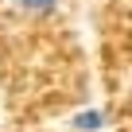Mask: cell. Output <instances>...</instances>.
<instances>
[{
  "instance_id": "cell-1",
  "label": "cell",
  "mask_w": 132,
  "mask_h": 132,
  "mask_svg": "<svg viewBox=\"0 0 132 132\" xmlns=\"http://www.w3.org/2000/svg\"><path fill=\"white\" fill-rule=\"evenodd\" d=\"M16 4H20L23 12H31V16H51V12H58V0H16Z\"/></svg>"
}]
</instances>
